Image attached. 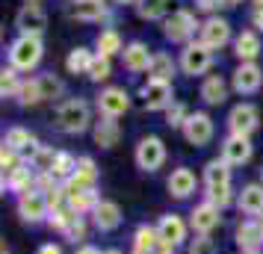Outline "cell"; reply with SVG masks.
Listing matches in <instances>:
<instances>
[{
	"label": "cell",
	"instance_id": "obj_40",
	"mask_svg": "<svg viewBox=\"0 0 263 254\" xmlns=\"http://www.w3.org/2000/svg\"><path fill=\"white\" fill-rule=\"evenodd\" d=\"M39 86H42V97L48 101V97H57L62 92V83L53 77V74H42V77H36Z\"/></svg>",
	"mask_w": 263,
	"mask_h": 254
},
{
	"label": "cell",
	"instance_id": "obj_23",
	"mask_svg": "<svg viewBox=\"0 0 263 254\" xmlns=\"http://www.w3.org/2000/svg\"><path fill=\"white\" fill-rule=\"evenodd\" d=\"M3 189H12V192L24 195V192H30V189H36V174L27 169V163H24L21 169H15L12 174L3 178Z\"/></svg>",
	"mask_w": 263,
	"mask_h": 254
},
{
	"label": "cell",
	"instance_id": "obj_46",
	"mask_svg": "<svg viewBox=\"0 0 263 254\" xmlns=\"http://www.w3.org/2000/svg\"><path fill=\"white\" fill-rule=\"evenodd\" d=\"M254 24H257V27L263 30V9H257V15H254Z\"/></svg>",
	"mask_w": 263,
	"mask_h": 254
},
{
	"label": "cell",
	"instance_id": "obj_30",
	"mask_svg": "<svg viewBox=\"0 0 263 254\" xmlns=\"http://www.w3.org/2000/svg\"><path fill=\"white\" fill-rule=\"evenodd\" d=\"M148 74H151V80H172V74H175V62H172V56H166V53H154V60H151V65H148Z\"/></svg>",
	"mask_w": 263,
	"mask_h": 254
},
{
	"label": "cell",
	"instance_id": "obj_24",
	"mask_svg": "<svg viewBox=\"0 0 263 254\" xmlns=\"http://www.w3.org/2000/svg\"><path fill=\"white\" fill-rule=\"evenodd\" d=\"M121 136V127L116 119H109V115H104L101 121H95V145L101 148H112L116 142H119Z\"/></svg>",
	"mask_w": 263,
	"mask_h": 254
},
{
	"label": "cell",
	"instance_id": "obj_36",
	"mask_svg": "<svg viewBox=\"0 0 263 254\" xmlns=\"http://www.w3.org/2000/svg\"><path fill=\"white\" fill-rule=\"evenodd\" d=\"M139 15L142 18H160V15H166L168 9V0H139Z\"/></svg>",
	"mask_w": 263,
	"mask_h": 254
},
{
	"label": "cell",
	"instance_id": "obj_11",
	"mask_svg": "<svg viewBox=\"0 0 263 254\" xmlns=\"http://www.w3.org/2000/svg\"><path fill=\"white\" fill-rule=\"evenodd\" d=\"M18 27H21L24 36H42L45 27H48V15H45V9L39 3H27L18 12Z\"/></svg>",
	"mask_w": 263,
	"mask_h": 254
},
{
	"label": "cell",
	"instance_id": "obj_7",
	"mask_svg": "<svg viewBox=\"0 0 263 254\" xmlns=\"http://www.w3.org/2000/svg\"><path fill=\"white\" fill-rule=\"evenodd\" d=\"M257 109L251 107V104H239V107L231 109V115H228V127H231V133L234 136H251L257 130Z\"/></svg>",
	"mask_w": 263,
	"mask_h": 254
},
{
	"label": "cell",
	"instance_id": "obj_37",
	"mask_svg": "<svg viewBox=\"0 0 263 254\" xmlns=\"http://www.w3.org/2000/svg\"><path fill=\"white\" fill-rule=\"evenodd\" d=\"M0 92H3V97H12L21 92V83L15 77V68H3V74H0Z\"/></svg>",
	"mask_w": 263,
	"mask_h": 254
},
{
	"label": "cell",
	"instance_id": "obj_55",
	"mask_svg": "<svg viewBox=\"0 0 263 254\" xmlns=\"http://www.w3.org/2000/svg\"><path fill=\"white\" fill-rule=\"evenodd\" d=\"M30 3H36V0H30Z\"/></svg>",
	"mask_w": 263,
	"mask_h": 254
},
{
	"label": "cell",
	"instance_id": "obj_44",
	"mask_svg": "<svg viewBox=\"0 0 263 254\" xmlns=\"http://www.w3.org/2000/svg\"><path fill=\"white\" fill-rule=\"evenodd\" d=\"M39 254H62V248H60V245H53V242H48V245H42V248H39Z\"/></svg>",
	"mask_w": 263,
	"mask_h": 254
},
{
	"label": "cell",
	"instance_id": "obj_50",
	"mask_svg": "<svg viewBox=\"0 0 263 254\" xmlns=\"http://www.w3.org/2000/svg\"><path fill=\"white\" fill-rule=\"evenodd\" d=\"M254 3H257V9H263V0H254Z\"/></svg>",
	"mask_w": 263,
	"mask_h": 254
},
{
	"label": "cell",
	"instance_id": "obj_26",
	"mask_svg": "<svg viewBox=\"0 0 263 254\" xmlns=\"http://www.w3.org/2000/svg\"><path fill=\"white\" fill-rule=\"evenodd\" d=\"M204 183L207 186H228L231 183V166L225 160H210L204 166Z\"/></svg>",
	"mask_w": 263,
	"mask_h": 254
},
{
	"label": "cell",
	"instance_id": "obj_49",
	"mask_svg": "<svg viewBox=\"0 0 263 254\" xmlns=\"http://www.w3.org/2000/svg\"><path fill=\"white\" fill-rule=\"evenodd\" d=\"M104 254H121L119 248H109V251H104Z\"/></svg>",
	"mask_w": 263,
	"mask_h": 254
},
{
	"label": "cell",
	"instance_id": "obj_48",
	"mask_svg": "<svg viewBox=\"0 0 263 254\" xmlns=\"http://www.w3.org/2000/svg\"><path fill=\"white\" fill-rule=\"evenodd\" d=\"M222 3H225V6H237L239 0H222Z\"/></svg>",
	"mask_w": 263,
	"mask_h": 254
},
{
	"label": "cell",
	"instance_id": "obj_16",
	"mask_svg": "<svg viewBox=\"0 0 263 254\" xmlns=\"http://www.w3.org/2000/svg\"><path fill=\"white\" fill-rule=\"evenodd\" d=\"M219 207L216 204H210V201H204V204H198L195 210H192V219H190V225H192V230L195 233H204V237H210V230L219 225Z\"/></svg>",
	"mask_w": 263,
	"mask_h": 254
},
{
	"label": "cell",
	"instance_id": "obj_4",
	"mask_svg": "<svg viewBox=\"0 0 263 254\" xmlns=\"http://www.w3.org/2000/svg\"><path fill=\"white\" fill-rule=\"evenodd\" d=\"M163 163H166V145H163V139L145 136L142 142L136 145V166L142 171H157Z\"/></svg>",
	"mask_w": 263,
	"mask_h": 254
},
{
	"label": "cell",
	"instance_id": "obj_13",
	"mask_svg": "<svg viewBox=\"0 0 263 254\" xmlns=\"http://www.w3.org/2000/svg\"><path fill=\"white\" fill-rule=\"evenodd\" d=\"M260 83H263V71H260V65H254V62H242L237 71H234V89H237L239 95L257 92Z\"/></svg>",
	"mask_w": 263,
	"mask_h": 254
},
{
	"label": "cell",
	"instance_id": "obj_9",
	"mask_svg": "<svg viewBox=\"0 0 263 254\" xmlns=\"http://www.w3.org/2000/svg\"><path fill=\"white\" fill-rule=\"evenodd\" d=\"M98 107H101V112H104V115H109V119H119V115H124V112H127V107H130V97H127V92H124V89H119V86H109V89H104V92H101V97H98Z\"/></svg>",
	"mask_w": 263,
	"mask_h": 254
},
{
	"label": "cell",
	"instance_id": "obj_53",
	"mask_svg": "<svg viewBox=\"0 0 263 254\" xmlns=\"http://www.w3.org/2000/svg\"><path fill=\"white\" fill-rule=\"evenodd\" d=\"M260 183H263V166H260Z\"/></svg>",
	"mask_w": 263,
	"mask_h": 254
},
{
	"label": "cell",
	"instance_id": "obj_52",
	"mask_svg": "<svg viewBox=\"0 0 263 254\" xmlns=\"http://www.w3.org/2000/svg\"><path fill=\"white\" fill-rule=\"evenodd\" d=\"M242 254H260V251H242Z\"/></svg>",
	"mask_w": 263,
	"mask_h": 254
},
{
	"label": "cell",
	"instance_id": "obj_14",
	"mask_svg": "<svg viewBox=\"0 0 263 254\" xmlns=\"http://www.w3.org/2000/svg\"><path fill=\"white\" fill-rule=\"evenodd\" d=\"M195 18H192L190 12H175L172 18H166V24H163V33H166V38H172V42H186V38L195 33Z\"/></svg>",
	"mask_w": 263,
	"mask_h": 254
},
{
	"label": "cell",
	"instance_id": "obj_10",
	"mask_svg": "<svg viewBox=\"0 0 263 254\" xmlns=\"http://www.w3.org/2000/svg\"><path fill=\"white\" fill-rule=\"evenodd\" d=\"M142 101L148 109H168L172 107V83L148 77V83L142 86Z\"/></svg>",
	"mask_w": 263,
	"mask_h": 254
},
{
	"label": "cell",
	"instance_id": "obj_27",
	"mask_svg": "<svg viewBox=\"0 0 263 254\" xmlns=\"http://www.w3.org/2000/svg\"><path fill=\"white\" fill-rule=\"evenodd\" d=\"M225 95H228V86H225V80L222 77H207L201 83V97H204V104H210V107H216V104H222L225 101Z\"/></svg>",
	"mask_w": 263,
	"mask_h": 254
},
{
	"label": "cell",
	"instance_id": "obj_12",
	"mask_svg": "<svg viewBox=\"0 0 263 254\" xmlns=\"http://www.w3.org/2000/svg\"><path fill=\"white\" fill-rule=\"evenodd\" d=\"M157 233H160V242L163 245H180V242L186 240V222L180 216H175V213H168V216H163L160 222H157Z\"/></svg>",
	"mask_w": 263,
	"mask_h": 254
},
{
	"label": "cell",
	"instance_id": "obj_5",
	"mask_svg": "<svg viewBox=\"0 0 263 254\" xmlns=\"http://www.w3.org/2000/svg\"><path fill=\"white\" fill-rule=\"evenodd\" d=\"M183 136H186V142L195 148L207 145L210 139H213V119L207 115V112H190L186 121H183Z\"/></svg>",
	"mask_w": 263,
	"mask_h": 254
},
{
	"label": "cell",
	"instance_id": "obj_34",
	"mask_svg": "<svg viewBox=\"0 0 263 254\" xmlns=\"http://www.w3.org/2000/svg\"><path fill=\"white\" fill-rule=\"evenodd\" d=\"M121 50V38L116 30H104L101 36H98V53L101 56H112V53H119Z\"/></svg>",
	"mask_w": 263,
	"mask_h": 254
},
{
	"label": "cell",
	"instance_id": "obj_28",
	"mask_svg": "<svg viewBox=\"0 0 263 254\" xmlns=\"http://www.w3.org/2000/svg\"><path fill=\"white\" fill-rule=\"evenodd\" d=\"M234 53L239 56V62H254L257 60V53H260V38L254 36V33H242L237 38V45H234Z\"/></svg>",
	"mask_w": 263,
	"mask_h": 254
},
{
	"label": "cell",
	"instance_id": "obj_54",
	"mask_svg": "<svg viewBox=\"0 0 263 254\" xmlns=\"http://www.w3.org/2000/svg\"><path fill=\"white\" fill-rule=\"evenodd\" d=\"M121 3H133V0H121Z\"/></svg>",
	"mask_w": 263,
	"mask_h": 254
},
{
	"label": "cell",
	"instance_id": "obj_22",
	"mask_svg": "<svg viewBox=\"0 0 263 254\" xmlns=\"http://www.w3.org/2000/svg\"><path fill=\"white\" fill-rule=\"evenodd\" d=\"M237 245L242 251H257L263 245V228L257 225V219H251V222H242L237 228Z\"/></svg>",
	"mask_w": 263,
	"mask_h": 254
},
{
	"label": "cell",
	"instance_id": "obj_29",
	"mask_svg": "<svg viewBox=\"0 0 263 254\" xmlns=\"http://www.w3.org/2000/svg\"><path fill=\"white\" fill-rule=\"evenodd\" d=\"M98 192L95 189H83V192H74V195H68V207H71L77 216H86V213H92L98 207Z\"/></svg>",
	"mask_w": 263,
	"mask_h": 254
},
{
	"label": "cell",
	"instance_id": "obj_17",
	"mask_svg": "<svg viewBox=\"0 0 263 254\" xmlns=\"http://www.w3.org/2000/svg\"><path fill=\"white\" fill-rule=\"evenodd\" d=\"M92 222L98 230H116L121 225V207L116 201H98V207L92 210Z\"/></svg>",
	"mask_w": 263,
	"mask_h": 254
},
{
	"label": "cell",
	"instance_id": "obj_19",
	"mask_svg": "<svg viewBox=\"0 0 263 254\" xmlns=\"http://www.w3.org/2000/svg\"><path fill=\"white\" fill-rule=\"evenodd\" d=\"M168 195L172 198H190L195 192V174H192L186 166H180V169L172 171V178H168Z\"/></svg>",
	"mask_w": 263,
	"mask_h": 254
},
{
	"label": "cell",
	"instance_id": "obj_20",
	"mask_svg": "<svg viewBox=\"0 0 263 254\" xmlns=\"http://www.w3.org/2000/svg\"><path fill=\"white\" fill-rule=\"evenodd\" d=\"M228 38H231V27H228V21H222V18H210V21L201 27V42L210 50L222 48Z\"/></svg>",
	"mask_w": 263,
	"mask_h": 254
},
{
	"label": "cell",
	"instance_id": "obj_1",
	"mask_svg": "<svg viewBox=\"0 0 263 254\" xmlns=\"http://www.w3.org/2000/svg\"><path fill=\"white\" fill-rule=\"evenodd\" d=\"M89 104L86 101H65L60 109H57V124H60V130L65 133H83L86 127H89Z\"/></svg>",
	"mask_w": 263,
	"mask_h": 254
},
{
	"label": "cell",
	"instance_id": "obj_51",
	"mask_svg": "<svg viewBox=\"0 0 263 254\" xmlns=\"http://www.w3.org/2000/svg\"><path fill=\"white\" fill-rule=\"evenodd\" d=\"M257 225H260V228H263V216H257Z\"/></svg>",
	"mask_w": 263,
	"mask_h": 254
},
{
	"label": "cell",
	"instance_id": "obj_2",
	"mask_svg": "<svg viewBox=\"0 0 263 254\" xmlns=\"http://www.w3.org/2000/svg\"><path fill=\"white\" fill-rule=\"evenodd\" d=\"M9 60H12V68H18V71L36 68L39 60H42V42H39V36H21L18 42H12Z\"/></svg>",
	"mask_w": 263,
	"mask_h": 254
},
{
	"label": "cell",
	"instance_id": "obj_41",
	"mask_svg": "<svg viewBox=\"0 0 263 254\" xmlns=\"http://www.w3.org/2000/svg\"><path fill=\"white\" fill-rule=\"evenodd\" d=\"M62 233H65V240H71V242L86 240V219L83 216H74L71 222H68V228L62 230Z\"/></svg>",
	"mask_w": 263,
	"mask_h": 254
},
{
	"label": "cell",
	"instance_id": "obj_21",
	"mask_svg": "<svg viewBox=\"0 0 263 254\" xmlns=\"http://www.w3.org/2000/svg\"><path fill=\"white\" fill-rule=\"evenodd\" d=\"M160 233L157 228H148V225H139L136 233H133V254H160Z\"/></svg>",
	"mask_w": 263,
	"mask_h": 254
},
{
	"label": "cell",
	"instance_id": "obj_3",
	"mask_svg": "<svg viewBox=\"0 0 263 254\" xmlns=\"http://www.w3.org/2000/svg\"><path fill=\"white\" fill-rule=\"evenodd\" d=\"M50 213L48 207V195L42 192V189H30V192L18 195V216L30 222V225H39V222H45Z\"/></svg>",
	"mask_w": 263,
	"mask_h": 254
},
{
	"label": "cell",
	"instance_id": "obj_47",
	"mask_svg": "<svg viewBox=\"0 0 263 254\" xmlns=\"http://www.w3.org/2000/svg\"><path fill=\"white\" fill-rule=\"evenodd\" d=\"M160 254H172V245H160Z\"/></svg>",
	"mask_w": 263,
	"mask_h": 254
},
{
	"label": "cell",
	"instance_id": "obj_6",
	"mask_svg": "<svg viewBox=\"0 0 263 254\" xmlns=\"http://www.w3.org/2000/svg\"><path fill=\"white\" fill-rule=\"evenodd\" d=\"M95 181H98L95 160L92 157H77V171H74L62 186H65V195H74V192H83V189H95Z\"/></svg>",
	"mask_w": 263,
	"mask_h": 254
},
{
	"label": "cell",
	"instance_id": "obj_15",
	"mask_svg": "<svg viewBox=\"0 0 263 254\" xmlns=\"http://www.w3.org/2000/svg\"><path fill=\"white\" fill-rule=\"evenodd\" d=\"M222 160H225L228 166H242V163H249L251 160V142L249 136H228L225 145H222Z\"/></svg>",
	"mask_w": 263,
	"mask_h": 254
},
{
	"label": "cell",
	"instance_id": "obj_31",
	"mask_svg": "<svg viewBox=\"0 0 263 254\" xmlns=\"http://www.w3.org/2000/svg\"><path fill=\"white\" fill-rule=\"evenodd\" d=\"M92 53L86 48H74L71 53H68V60H65V68L71 74H89V68H92Z\"/></svg>",
	"mask_w": 263,
	"mask_h": 254
},
{
	"label": "cell",
	"instance_id": "obj_33",
	"mask_svg": "<svg viewBox=\"0 0 263 254\" xmlns=\"http://www.w3.org/2000/svg\"><path fill=\"white\" fill-rule=\"evenodd\" d=\"M74 171H77V160H74L68 151H60V154H57V163H53V169H50V174H53L57 181L65 183Z\"/></svg>",
	"mask_w": 263,
	"mask_h": 254
},
{
	"label": "cell",
	"instance_id": "obj_45",
	"mask_svg": "<svg viewBox=\"0 0 263 254\" xmlns=\"http://www.w3.org/2000/svg\"><path fill=\"white\" fill-rule=\"evenodd\" d=\"M74 254H104V251H101V248H95V245H80Z\"/></svg>",
	"mask_w": 263,
	"mask_h": 254
},
{
	"label": "cell",
	"instance_id": "obj_38",
	"mask_svg": "<svg viewBox=\"0 0 263 254\" xmlns=\"http://www.w3.org/2000/svg\"><path fill=\"white\" fill-rule=\"evenodd\" d=\"M18 101H21V104H39V101H45V97H42V86H39V80H30V83H21V92H18Z\"/></svg>",
	"mask_w": 263,
	"mask_h": 254
},
{
	"label": "cell",
	"instance_id": "obj_39",
	"mask_svg": "<svg viewBox=\"0 0 263 254\" xmlns=\"http://www.w3.org/2000/svg\"><path fill=\"white\" fill-rule=\"evenodd\" d=\"M109 71H112V68H109V56H101V53H98L95 60H92L89 77H92L95 83H101V80H107V77H109Z\"/></svg>",
	"mask_w": 263,
	"mask_h": 254
},
{
	"label": "cell",
	"instance_id": "obj_35",
	"mask_svg": "<svg viewBox=\"0 0 263 254\" xmlns=\"http://www.w3.org/2000/svg\"><path fill=\"white\" fill-rule=\"evenodd\" d=\"M207 201H210V204H216L219 210H225V207L234 201L231 183H228V186H207Z\"/></svg>",
	"mask_w": 263,
	"mask_h": 254
},
{
	"label": "cell",
	"instance_id": "obj_8",
	"mask_svg": "<svg viewBox=\"0 0 263 254\" xmlns=\"http://www.w3.org/2000/svg\"><path fill=\"white\" fill-rule=\"evenodd\" d=\"M210 62H213V56H210V48L204 45V42H192V45H186V50H183V56H180V68L186 74H204L207 68H210Z\"/></svg>",
	"mask_w": 263,
	"mask_h": 254
},
{
	"label": "cell",
	"instance_id": "obj_25",
	"mask_svg": "<svg viewBox=\"0 0 263 254\" xmlns=\"http://www.w3.org/2000/svg\"><path fill=\"white\" fill-rule=\"evenodd\" d=\"M121 53H124V65H127L130 71H148V65H151V60H154L142 42H133V45H127Z\"/></svg>",
	"mask_w": 263,
	"mask_h": 254
},
{
	"label": "cell",
	"instance_id": "obj_42",
	"mask_svg": "<svg viewBox=\"0 0 263 254\" xmlns=\"http://www.w3.org/2000/svg\"><path fill=\"white\" fill-rule=\"evenodd\" d=\"M186 254H216V245L210 237H204V233H195V240L190 242V248Z\"/></svg>",
	"mask_w": 263,
	"mask_h": 254
},
{
	"label": "cell",
	"instance_id": "obj_18",
	"mask_svg": "<svg viewBox=\"0 0 263 254\" xmlns=\"http://www.w3.org/2000/svg\"><path fill=\"white\" fill-rule=\"evenodd\" d=\"M237 207L246 216H263V183H249L237 195Z\"/></svg>",
	"mask_w": 263,
	"mask_h": 254
},
{
	"label": "cell",
	"instance_id": "obj_32",
	"mask_svg": "<svg viewBox=\"0 0 263 254\" xmlns=\"http://www.w3.org/2000/svg\"><path fill=\"white\" fill-rule=\"evenodd\" d=\"M104 12H107L104 0H77V3H74V15H77L80 21H95V18H101Z\"/></svg>",
	"mask_w": 263,
	"mask_h": 254
},
{
	"label": "cell",
	"instance_id": "obj_43",
	"mask_svg": "<svg viewBox=\"0 0 263 254\" xmlns=\"http://www.w3.org/2000/svg\"><path fill=\"white\" fill-rule=\"evenodd\" d=\"M186 115H190V112H186V109H183V104H172V107H168V112H166V121L168 124H172V127H183V121H186Z\"/></svg>",
	"mask_w": 263,
	"mask_h": 254
}]
</instances>
